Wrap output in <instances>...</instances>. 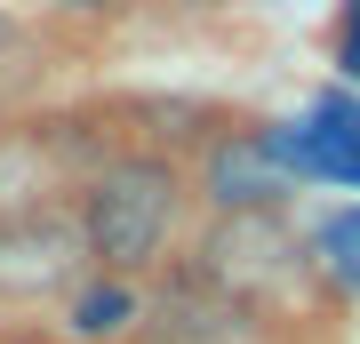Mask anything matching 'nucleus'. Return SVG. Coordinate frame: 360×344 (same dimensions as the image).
<instances>
[{"mask_svg": "<svg viewBox=\"0 0 360 344\" xmlns=\"http://www.w3.org/2000/svg\"><path fill=\"white\" fill-rule=\"evenodd\" d=\"M80 224H89V248H96V272H153L168 241L184 224V177L168 153H120L104 160L89 192H80Z\"/></svg>", "mask_w": 360, "mask_h": 344, "instance_id": "1", "label": "nucleus"}, {"mask_svg": "<svg viewBox=\"0 0 360 344\" xmlns=\"http://www.w3.org/2000/svg\"><path fill=\"white\" fill-rule=\"evenodd\" d=\"M96 248L80 208H8L0 217V296L8 305H32V296H72L89 281Z\"/></svg>", "mask_w": 360, "mask_h": 344, "instance_id": "2", "label": "nucleus"}, {"mask_svg": "<svg viewBox=\"0 0 360 344\" xmlns=\"http://www.w3.org/2000/svg\"><path fill=\"white\" fill-rule=\"evenodd\" d=\"M200 272L257 305V296H281L288 281H304V256H296V232L272 208H240V217H217V232L200 248Z\"/></svg>", "mask_w": 360, "mask_h": 344, "instance_id": "3", "label": "nucleus"}, {"mask_svg": "<svg viewBox=\"0 0 360 344\" xmlns=\"http://www.w3.org/2000/svg\"><path fill=\"white\" fill-rule=\"evenodd\" d=\"M144 344H264V320L240 288L208 281V272H176L153 305H144Z\"/></svg>", "mask_w": 360, "mask_h": 344, "instance_id": "4", "label": "nucleus"}, {"mask_svg": "<svg viewBox=\"0 0 360 344\" xmlns=\"http://www.w3.org/2000/svg\"><path fill=\"white\" fill-rule=\"evenodd\" d=\"M296 168L281 160V144H272V128H224V136H208L200 153V200L217 208V217H240V208H281Z\"/></svg>", "mask_w": 360, "mask_h": 344, "instance_id": "5", "label": "nucleus"}, {"mask_svg": "<svg viewBox=\"0 0 360 344\" xmlns=\"http://www.w3.org/2000/svg\"><path fill=\"white\" fill-rule=\"evenodd\" d=\"M296 136H304V177H328V184L360 192V104L345 89L312 96L304 120H296Z\"/></svg>", "mask_w": 360, "mask_h": 344, "instance_id": "6", "label": "nucleus"}, {"mask_svg": "<svg viewBox=\"0 0 360 344\" xmlns=\"http://www.w3.org/2000/svg\"><path fill=\"white\" fill-rule=\"evenodd\" d=\"M136 320H144V296L120 281V272H104V281H80L72 288V320H65V329L80 344H112V336H129Z\"/></svg>", "mask_w": 360, "mask_h": 344, "instance_id": "7", "label": "nucleus"}, {"mask_svg": "<svg viewBox=\"0 0 360 344\" xmlns=\"http://www.w3.org/2000/svg\"><path fill=\"white\" fill-rule=\"evenodd\" d=\"M321 265L345 288H360V208H336V217L321 224Z\"/></svg>", "mask_w": 360, "mask_h": 344, "instance_id": "8", "label": "nucleus"}, {"mask_svg": "<svg viewBox=\"0 0 360 344\" xmlns=\"http://www.w3.org/2000/svg\"><path fill=\"white\" fill-rule=\"evenodd\" d=\"M336 64L360 80V0H345V16H336Z\"/></svg>", "mask_w": 360, "mask_h": 344, "instance_id": "9", "label": "nucleus"}, {"mask_svg": "<svg viewBox=\"0 0 360 344\" xmlns=\"http://www.w3.org/2000/svg\"><path fill=\"white\" fill-rule=\"evenodd\" d=\"M49 8H65V16H112V8H129V0H49Z\"/></svg>", "mask_w": 360, "mask_h": 344, "instance_id": "10", "label": "nucleus"}, {"mask_svg": "<svg viewBox=\"0 0 360 344\" xmlns=\"http://www.w3.org/2000/svg\"><path fill=\"white\" fill-rule=\"evenodd\" d=\"M8 56H16V16L0 8V64H8Z\"/></svg>", "mask_w": 360, "mask_h": 344, "instance_id": "11", "label": "nucleus"}, {"mask_svg": "<svg viewBox=\"0 0 360 344\" xmlns=\"http://www.w3.org/2000/svg\"><path fill=\"white\" fill-rule=\"evenodd\" d=\"M184 8H217V0H184Z\"/></svg>", "mask_w": 360, "mask_h": 344, "instance_id": "12", "label": "nucleus"}]
</instances>
